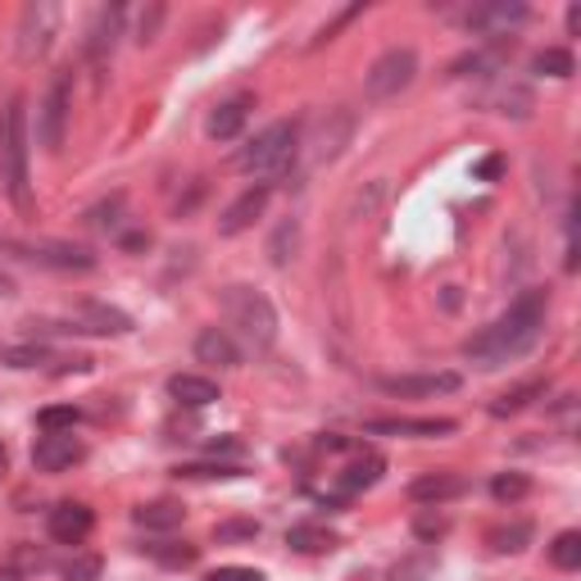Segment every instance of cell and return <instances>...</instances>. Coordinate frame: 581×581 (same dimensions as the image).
<instances>
[{"label": "cell", "instance_id": "cell-30", "mask_svg": "<svg viewBox=\"0 0 581 581\" xmlns=\"http://www.w3.org/2000/svg\"><path fill=\"white\" fill-rule=\"evenodd\" d=\"M295 246H300V228L295 223H282L278 236H272V246H268V259L278 264V268H287L295 259Z\"/></svg>", "mask_w": 581, "mask_h": 581}, {"label": "cell", "instance_id": "cell-23", "mask_svg": "<svg viewBox=\"0 0 581 581\" xmlns=\"http://www.w3.org/2000/svg\"><path fill=\"white\" fill-rule=\"evenodd\" d=\"M287 545L295 549V555H332L336 549V536L327 527H314V523H300L287 532Z\"/></svg>", "mask_w": 581, "mask_h": 581}, {"label": "cell", "instance_id": "cell-34", "mask_svg": "<svg viewBox=\"0 0 581 581\" xmlns=\"http://www.w3.org/2000/svg\"><path fill=\"white\" fill-rule=\"evenodd\" d=\"M496 109L500 114H513V118H527L532 114V91L527 86H504L496 96Z\"/></svg>", "mask_w": 581, "mask_h": 581}, {"label": "cell", "instance_id": "cell-36", "mask_svg": "<svg viewBox=\"0 0 581 581\" xmlns=\"http://www.w3.org/2000/svg\"><path fill=\"white\" fill-rule=\"evenodd\" d=\"M259 536V523H223V527H213V541L228 545V541H255Z\"/></svg>", "mask_w": 581, "mask_h": 581}, {"label": "cell", "instance_id": "cell-15", "mask_svg": "<svg viewBox=\"0 0 581 581\" xmlns=\"http://www.w3.org/2000/svg\"><path fill=\"white\" fill-rule=\"evenodd\" d=\"M264 209H268V182H259V187H251V191H241V196L223 209L219 236H241L246 228H255V219H264Z\"/></svg>", "mask_w": 581, "mask_h": 581}, {"label": "cell", "instance_id": "cell-21", "mask_svg": "<svg viewBox=\"0 0 581 581\" xmlns=\"http://www.w3.org/2000/svg\"><path fill=\"white\" fill-rule=\"evenodd\" d=\"M182 518H187V509L173 504V500H155V504L132 509V523L146 532H173V527H182Z\"/></svg>", "mask_w": 581, "mask_h": 581}, {"label": "cell", "instance_id": "cell-45", "mask_svg": "<svg viewBox=\"0 0 581 581\" xmlns=\"http://www.w3.org/2000/svg\"><path fill=\"white\" fill-rule=\"evenodd\" d=\"M568 33H581V5L568 10Z\"/></svg>", "mask_w": 581, "mask_h": 581}, {"label": "cell", "instance_id": "cell-42", "mask_svg": "<svg viewBox=\"0 0 581 581\" xmlns=\"http://www.w3.org/2000/svg\"><path fill=\"white\" fill-rule=\"evenodd\" d=\"M500 173H504V160H500V155H486V160L477 164V177H481V182H491V177H500Z\"/></svg>", "mask_w": 581, "mask_h": 581}, {"label": "cell", "instance_id": "cell-14", "mask_svg": "<svg viewBox=\"0 0 581 581\" xmlns=\"http://www.w3.org/2000/svg\"><path fill=\"white\" fill-rule=\"evenodd\" d=\"M46 527H50V541H59V545H82V541L91 536V527H96V518H91L86 504L65 500V504H55V509H50Z\"/></svg>", "mask_w": 581, "mask_h": 581}, {"label": "cell", "instance_id": "cell-9", "mask_svg": "<svg viewBox=\"0 0 581 581\" xmlns=\"http://www.w3.org/2000/svg\"><path fill=\"white\" fill-rule=\"evenodd\" d=\"M14 251L46 264V268H65V272H91L96 268V255L82 251V246H69V241H27V246H14Z\"/></svg>", "mask_w": 581, "mask_h": 581}, {"label": "cell", "instance_id": "cell-2", "mask_svg": "<svg viewBox=\"0 0 581 581\" xmlns=\"http://www.w3.org/2000/svg\"><path fill=\"white\" fill-rule=\"evenodd\" d=\"M0 177L19 213H33V177H27V101L14 96L0 114Z\"/></svg>", "mask_w": 581, "mask_h": 581}, {"label": "cell", "instance_id": "cell-47", "mask_svg": "<svg viewBox=\"0 0 581 581\" xmlns=\"http://www.w3.org/2000/svg\"><path fill=\"white\" fill-rule=\"evenodd\" d=\"M0 295H14V282L5 278V272H0Z\"/></svg>", "mask_w": 581, "mask_h": 581}, {"label": "cell", "instance_id": "cell-32", "mask_svg": "<svg viewBox=\"0 0 581 581\" xmlns=\"http://www.w3.org/2000/svg\"><path fill=\"white\" fill-rule=\"evenodd\" d=\"M532 491V481L523 477V473H500L496 481H491V496L500 500V504H513V500H523Z\"/></svg>", "mask_w": 581, "mask_h": 581}, {"label": "cell", "instance_id": "cell-22", "mask_svg": "<svg viewBox=\"0 0 581 581\" xmlns=\"http://www.w3.org/2000/svg\"><path fill=\"white\" fill-rule=\"evenodd\" d=\"M241 128H246V101H228V105H219L209 114V124H205V132L213 137V141H232Z\"/></svg>", "mask_w": 581, "mask_h": 581}, {"label": "cell", "instance_id": "cell-8", "mask_svg": "<svg viewBox=\"0 0 581 581\" xmlns=\"http://www.w3.org/2000/svg\"><path fill=\"white\" fill-rule=\"evenodd\" d=\"M350 137H355V114L350 109H327L318 118L314 137H310V164H332L350 146Z\"/></svg>", "mask_w": 581, "mask_h": 581}, {"label": "cell", "instance_id": "cell-5", "mask_svg": "<svg viewBox=\"0 0 581 581\" xmlns=\"http://www.w3.org/2000/svg\"><path fill=\"white\" fill-rule=\"evenodd\" d=\"M69 109H73V69H59L42 96L37 109V141L50 150H65V132H69Z\"/></svg>", "mask_w": 581, "mask_h": 581}, {"label": "cell", "instance_id": "cell-44", "mask_svg": "<svg viewBox=\"0 0 581 581\" xmlns=\"http://www.w3.org/2000/svg\"><path fill=\"white\" fill-rule=\"evenodd\" d=\"M124 246H128V251H146V246H150V232H128Z\"/></svg>", "mask_w": 581, "mask_h": 581}, {"label": "cell", "instance_id": "cell-12", "mask_svg": "<svg viewBox=\"0 0 581 581\" xmlns=\"http://www.w3.org/2000/svg\"><path fill=\"white\" fill-rule=\"evenodd\" d=\"M518 23H527L523 0H491V5L468 10V27L481 33V37H504V33H513Z\"/></svg>", "mask_w": 581, "mask_h": 581}, {"label": "cell", "instance_id": "cell-4", "mask_svg": "<svg viewBox=\"0 0 581 581\" xmlns=\"http://www.w3.org/2000/svg\"><path fill=\"white\" fill-rule=\"evenodd\" d=\"M295 150H300V124L282 118V124H268L246 150H241L236 169L255 173V177H282L295 164Z\"/></svg>", "mask_w": 581, "mask_h": 581}, {"label": "cell", "instance_id": "cell-24", "mask_svg": "<svg viewBox=\"0 0 581 581\" xmlns=\"http://www.w3.org/2000/svg\"><path fill=\"white\" fill-rule=\"evenodd\" d=\"M532 523H504V527H491L486 532V545H491V555H518V549L532 545Z\"/></svg>", "mask_w": 581, "mask_h": 581}, {"label": "cell", "instance_id": "cell-1", "mask_svg": "<svg viewBox=\"0 0 581 581\" xmlns=\"http://www.w3.org/2000/svg\"><path fill=\"white\" fill-rule=\"evenodd\" d=\"M545 310H549V295L541 287L523 291L509 304V314H500L491 327H481L473 336V341L464 346V355L477 363V369H500V363H509V359H523L541 341Z\"/></svg>", "mask_w": 581, "mask_h": 581}, {"label": "cell", "instance_id": "cell-46", "mask_svg": "<svg viewBox=\"0 0 581 581\" xmlns=\"http://www.w3.org/2000/svg\"><path fill=\"white\" fill-rule=\"evenodd\" d=\"M5 468H10V450H5V441H0V477H5Z\"/></svg>", "mask_w": 581, "mask_h": 581}, {"label": "cell", "instance_id": "cell-17", "mask_svg": "<svg viewBox=\"0 0 581 581\" xmlns=\"http://www.w3.org/2000/svg\"><path fill=\"white\" fill-rule=\"evenodd\" d=\"M363 432L369 437H450L454 418H373Z\"/></svg>", "mask_w": 581, "mask_h": 581}, {"label": "cell", "instance_id": "cell-38", "mask_svg": "<svg viewBox=\"0 0 581 581\" xmlns=\"http://www.w3.org/2000/svg\"><path fill=\"white\" fill-rule=\"evenodd\" d=\"M160 19H164V5H150V10L141 14V27H137V42H155V33H160Z\"/></svg>", "mask_w": 581, "mask_h": 581}, {"label": "cell", "instance_id": "cell-29", "mask_svg": "<svg viewBox=\"0 0 581 581\" xmlns=\"http://www.w3.org/2000/svg\"><path fill=\"white\" fill-rule=\"evenodd\" d=\"M0 363H10V369H42V363H50V350L46 346H5L0 350Z\"/></svg>", "mask_w": 581, "mask_h": 581}, {"label": "cell", "instance_id": "cell-43", "mask_svg": "<svg viewBox=\"0 0 581 581\" xmlns=\"http://www.w3.org/2000/svg\"><path fill=\"white\" fill-rule=\"evenodd\" d=\"M209 454H241V441H209Z\"/></svg>", "mask_w": 581, "mask_h": 581}, {"label": "cell", "instance_id": "cell-28", "mask_svg": "<svg viewBox=\"0 0 581 581\" xmlns=\"http://www.w3.org/2000/svg\"><path fill=\"white\" fill-rule=\"evenodd\" d=\"M549 563L563 568V572L581 568V532H559L555 545H549Z\"/></svg>", "mask_w": 581, "mask_h": 581}, {"label": "cell", "instance_id": "cell-6", "mask_svg": "<svg viewBox=\"0 0 581 581\" xmlns=\"http://www.w3.org/2000/svg\"><path fill=\"white\" fill-rule=\"evenodd\" d=\"M414 73H418V50L391 46L386 55H377V65L369 69V78H363V91H369V101H391L414 82Z\"/></svg>", "mask_w": 581, "mask_h": 581}, {"label": "cell", "instance_id": "cell-41", "mask_svg": "<svg viewBox=\"0 0 581 581\" xmlns=\"http://www.w3.org/2000/svg\"><path fill=\"white\" fill-rule=\"evenodd\" d=\"M414 532H418L422 541H432V536H441V532H445V518H432V513H418V523H414Z\"/></svg>", "mask_w": 581, "mask_h": 581}, {"label": "cell", "instance_id": "cell-39", "mask_svg": "<svg viewBox=\"0 0 581 581\" xmlns=\"http://www.w3.org/2000/svg\"><path fill=\"white\" fill-rule=\"evenodd\" d=\"M177 477H241V468H213V464H187V468H177Z\"/></svg>", "mask_w": 581, "mask_h": 581}, {"label": "cell", "instance_id": "cell-13", "mask_svg": "<svg viewBox=\"0 0 581 581\" xmlns=\"http://www.w3.org/2000/svg\"><path fill=\"white\" fill-rule=\"evenodd\" d=\"M86 458V445L73 437V432H46L37 445H33V464L42 473H65L73 464H82Z\"/></svg>", "mask_w": 581, "mask_h": 581}, {"label": "cell", "instance_id": "cell-19", "mask_svg": "<svg viewBox=\"0 0 581 581\" xmlns=\"http://www.w3.org/2000/svg\"><path fill=\"white\" fill-rule=\"evenodd\" d=\"M196 359L200 363H219V369H236V363H241V346L232 341L228 327H205L196 336Z\"/></svg>", "mask_w": 581, "mask_h": 581}, {"label": "cell", "instance_id": "cell-11", "mask_svg": "<svg viewBox=\"0 0 581 581\" xmlns=\"http://www.w3.org/2000/svg\"><path fill=\"white\" fill-rule=\"evenodd\" d=\"M377 391L400 395V400H422V395H450V391H458V373H400V377H377Z\"/></svg>", "mask_w": 581, "mask_h": 581}, {"label": "cell", "instance_id": "cell-35", "mask_svg": "<svg viewBox=\"0 0 581 581\" xmlns=\"http://www.w3.org/2000/svg\"><path fill=\"white\" fill-rule=\"evenodd\" d=\"M65 577H69V581H96V577H101V559H96V555L69 559V563H65Z\"/></svg>", "mask_w": 581, "mask_h": 581}, {"label": "cell", "instance_id": "cell-31", "mask_svg": "<svg viewBox=\"0 0 581 581\" xmlns=\"http://www.w3.org/2000/svg\"><path fill=\"white\" fill-rule=\"evenodd\" d=\"M78 418H82V414H78L73 405H50V409L37 414V427H42V432H73Z\"/></svg>", "mask_w": 581, "mask_h": 581}, {"label": "cell", "instance_id": "cell-7", "mask_svg": "<svg viewBox=\"0 0 581 581\" xmlns=\"http://www.w3.org/2000/svg\"><path fill=\"white\" fill-rule=\"evenodd\" d=\"M55 27H59V5H50V0H33V5L23 10V19H19V59L23 65H37L50 50Z\"/></svg>", "mask_w": 581, "mask_h": 581}, {"label": "cell", "instance_id": "cell-33", "mask_svg": "<svg viewBox=\"0 0 581 581\" xmlns=\"http://www.w3.org/2000/svg\"><path fill=\"white\" fill-rule=\"evenodd\" d=\"M150 555H155L164 568H191L200 559L196 545H150Z\"/></svg>", "mask_w": 581, "mask_h": 581}, {"label": "cell", "instance_id": "cell-10", "mask_svg": "<svg viewBox=\"0 0 581 581\" xmlns=\"http://www.w3.org/2000/svg\"><path fill=\"white\" fill-rule=\"evenodd\" d=\"M69 332H91V336H128L132 332V318L114 304H101V300H82L73 318H69Z\"/></svg>", "mask_w": 581, "mask_h": 581}, {"label": "cell", "instance_id": "cell-27", "mask_svg": "<svg viewBox=\"0 0 581 581\" xmlns=\"http://www.w3.org/2000/svg\"><path fill=\"white\" fill-rule=\"evenodd\" d=\"M532 73H541V78H572L577 73V59L568 55V50H541V55H532Z\"/></svg>", "mask_w": 581, "mask_h": 581}, {"label": "cell", "instance_id": "cell-16", "mask_svg": "<svg viewBox=\"0 0 581 581\" xmlns=\"http://www.w3.org/2000/svg\"><path fill=\"white\" fill-rule=\"evenodd\" d=\"M118 37H124V5H105V10H96V19H91V27H86V55L101 65V59L114 55Z\"/></svg>", "mask_w": 581, "mask_h": 581}, {"label": "cell", "instance_id": "cell-37", "mask_svg": "<svg viewBox=\"0 0 581 581\" xmlns=\"http://www.w3.org/2000/svg\"><path fill=\"white\" fill-rule=\"evenodd\" d=\"M382 196H386V187H382V182H369V196L359 191V196L350 200V219H359V209H363V219H369V213L377 209V200H382Z\"/></svg>", "mask_w": 581, "mask_h": 581}, {"label": "cell", "instance_id": "cell-20", "mask_svg": "<svg viewBox=\"0 0 581 581\" xmlns=\"http://www.w3.org/2000/svg\"><path fill=\"white\" fill-rule=\"evenodd\" d=\"M169 395L177 405H191V409H205L219 400V382H209V377H196V373H177L169 377Z\"/></svg>", "mask_w": 581, "mask_h": 581}, {"label": "cell", "instance_id": "cell-18", "mask_svg": "<svg viewBox=\"0 0 581 581\" xmlns=\"http://www.w3.org/2000/svg\"><path fill=\"white\" fill-rule=\"evenodd\" d=\"M468 491V481L464 477H454V473H427V477H418L414 486H409V500H418V504H445V500H458Z\"/></svg>", "mask_w": 581, "mask_h": 581}, {"label": "cell", "instance_id": "cell-40", "mask_svg": "<svg viewBox=\"0 0 581 581\" xmlns=\"http://www.w3.org/2000/svg\"><path fill=\"white\" fill-rule=\"evenodd\" d=\"M205 581H264L259 568H219V572H209Z\"/></svg>", "mask_w": 581, "mask_h": 581}, {"label": "cell", "instance_id": "cell-3", "mask_svg": "<svg viewBox=\"0 0 581 581\" xmlns=\"http://www.w3.org/2000/svg\"><path fill=\"white\" fill-rule=\"evenodd\" d=\"M223 310H228V327L246 341L255 355H264L278 341V314H272L268 295L251 291V287H228L223 291Z\"/></svg>", "mask_w": 581, "mask_h": 581}, {"label": "cell", "instance_id": "cell-25", "mask_svg": "<svg viewBox=\"0 0 581 581\" xmlns=\"http://www.w3.org/2000/svg\"><path fill=\"white\" fill-rule=\"evenodd\" d=\"M536 395H545V382H523V386H513L504 395H496L491 400V418H509V414H523Z\"/></svg>", "mask_w": 581, "mask_h": 581}, {"label": "cell", "instance_id": "cell-26", "mask_svg": "<svg viewBox=\"0 0 581 581\" xmlns=\"http://www.w3.org/2000/svg\"><path fill=\"white\" fill-rule=\"evenodd\" d=\"M377 477H382V458H359V464H350L341 477H336V486H341L346 496H355V491H369Z\"/></svg>", "mask_w": 581, "mask_h": 581}]
</instances>
